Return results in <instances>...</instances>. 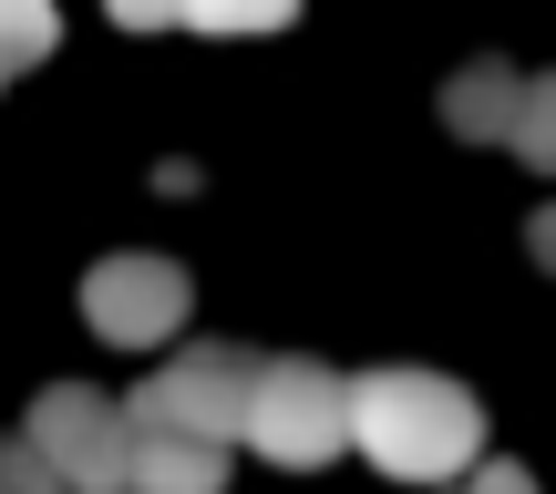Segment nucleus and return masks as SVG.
<instances>
[{"mask_svg":"<svg viewBox=\"0 0 556 494\" xmlns=\"http://www.w3.org/2000/svg\"><path fill=\"white\" fill-rule=\"evenodd\" d=\"M516 103H526V73H516V62H464V73L443 83V124H454L464 144H505Z\"/></svg>","mask_w":556,"mask_h":494,"instance_id":"nucleus-7","label":"nucleus"},{"mask_svg":"<svg viewBox=\"0 0 556 494\" xmlns=\"http://www.w3.org/2000/svg\"><path fill=\"white\" fill-rule=\"evenodd\" d=\"M21 443H31V464L62 494H124V443H135V422H124V402L93 392V381H41L31 413H21Z\"/></svg>","mask_w":556,"mask_h":494,"instance_id":"nucleus-4","label":"nucleus"},{"mask_svg":"<svg viewBox=\"0 0 556 494\" xmlns=\"http://www.w3.org/2000/svg\"><path fill=\"white\" fill-rule=\"evenodd\" d=\"M197 319V278L155 248H124L83 268V330L114 340V351H165V340Z\"/></svg>","mask_w":556,"mask_h":494,"instance_id":"nucleus-5","label":"nucleus"},{"mask_svg":"<svg viewBox=\"0 0 556 494\" xmlns=\"http://www.w3.org/2000/svg\"><path fill=\"white\" fill-rule=\"evenodd\" d=\"M299 0H186L176 31H206V41H258V31H289Z\"/></svg>","mask_w":556,"mask_h":494,"instance_id":"nucleus-8","label":"nucleus"},{"mask_svg":"<svg viewBox=\"0 0 556 494\" xmlns=\"http://www.w3.org/2000/svg\"><path fill=\"white\" fill-rule=\"evenodd\" d=\"M340 381H351V371H330V360H309V351L258 360L248 413H238V443H248L258 464H278V474H319V464H340V454H351Z\"/></svg>","mask_w":556,"mask_h":494,"instance_id":"nucleus-2","label":"nucleus"},{"mask_svg":"<svg viewBox=\"0 0 556 494\" xmlns=\"http://www.w3.org/2000/svg\"><path fill=\"white\" fill-rule=\"evenodd\" d=\"M103 11H114L124 31H176V11H186V0H103Z\"/></svg>","mask_w":556,"mask_h":494,"instance_id":"nucleus-13","label":"nucleus"},{"mask_svg":"<svg viewBox=\"0 0 556 494\" xmlns=\"http://www.w3.org/2000/svg\"><path fill=\"white\" fill-rule=\"evenodd\" d=\"M340 422H351V454H371L392 484H454L484 454V402L422 360H381L340 381Z\"/></svg>","mask_w":556,"mask_h":494,"instance_id":"nucleus-1","label":"nucleus"},{"mask_svg":"<svg viewBox=\"0 0 556 494\" xmlns=\"http://www.w3.org/2000/svg\"><path fill=\"white\" fill-rule=\"evenodd\" d=\"M248 381H258V351L248 340H176V351L144 371V392L124 402L135 433H197V443H238Z\"/></svg>","mask_w":556,"mask_h":494,"instance_id":"nucleus-3","label":"nucleus"},{"mask_svg":"<svg viewBox=\"0 0 556 494\" xmlns=\"http://www.w3.org/2000/svg\"><path fill=\"white\" fill-rule=\"evenodd\" d=\"M505 144H516L536 176L556 165V83H536V73H526V103H516V124H505Z\"/></svg>","mask_w":556,"mask_h":494,"instance_id":"nucleus-10","label":"nucleus"},{"mask_svg":"<svg viewBox=\"0 0 556 494\" xmlns=\"http://www.w3.org/2000/svg\"><path fill=\"white\" fill-rule=\"evenodd\" d=\"M52 41H62V11H52V0H0V93H11V73L52 62Z\"/></svg>","mask_w":556,"mask_h":494,"instance_id":"nucleus-9","label":"nucleus"},{"mask_svg":"<svg viewBox=\"0 0 556 494\" xmlns=\"http://www.w3.org/2000/svg\"><path fill=\"white\" fill-rule=\"evenodd\" d=\"M124 494H227V443L135 433V443H124Z\"/></svg>","mask_w":556,"mask_h":494,"instance_id":"nucleus-6","label":"nucleus"},{"mask_svg":"<svg viewBox=\"0 0 556 494\" xmlns=\"http://www.w3.org/2000/svg\"><path fill=\"white\" fill-rule=\"evenodd\" d=\"M0 494H62V484H52V474L31 464V443H21V433L0 443Z\"/></svg>","mask_w":556,"mask_h":494,"instance_id":"nucleus-11","label":"nucleus"},{"mask_svg":"<svg viewBox=\"0 0 556 494\" xmlns=\"http://www.w3.org/2000/svg\"><path fill=\"white\" fill-rule=\"evenodd\" d=\"M454 484H464V494H536V474H526V464H484V454L464 464Z\"/></svg>","mask_w":556,"mask_h":494,"instance_id":"nucleus-12","label":"nucleus"}]
</instances>
